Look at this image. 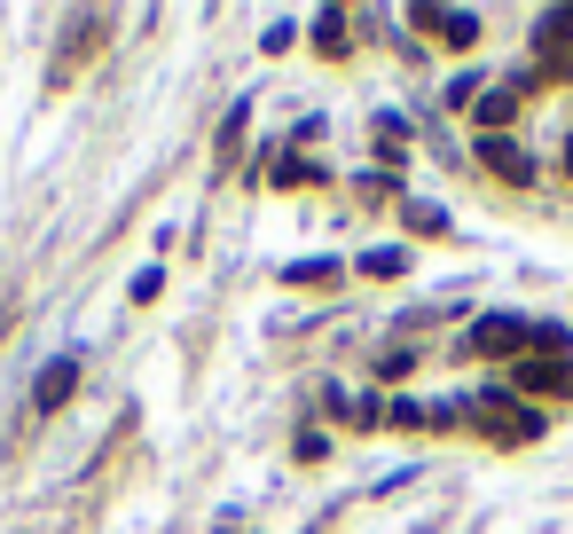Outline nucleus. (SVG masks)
<instances>
[{
  "instance_id": "obj_1",
  "label": "nucleus",
  "mask_w": 573,
  "mask_h": 534,
  "mask_svg": "<svg viewBox=\"0 0 573 534\" xmlns=\"http://www.w3.org/2000/svg\"><path fill=\"white\" fill-rule=\"evenodd\" d=\"M534 339V322H519V315H480V322H471V354H480V361H502V354H519Z\"/></svg>"
},
{
  "instance_id": "obj_2",
  "label": "nucleus",
  "mask_w": 573,
  "mask_h": 534,
  "mask_svg": "<svg viewBox=\"0 0 573 534\" xmlns=\"http://www.w3.org/2000/svg\"><path fill=\"white\" fill-rule=\"evenodd\" d=\"M487 432L502 448L511 441H543V409H534V400H487Z\"/></svg>"
},
{
  "instance_id": "obj_3",
  "label": "nucleus",
  "mask_w": 573,
  "mask_h": 534,
  "mask_svg": "<svg viewBox=\"0 0 573 534\" xmlns=\"http://www.w3.org/2000/svg\"><path fill=\"white\" fill-rule=\"evenodd\" d=\"M480 165H487L495 181H511V189H526V181H534V157L511 142V134H487V142H480Z\"/></svg>"
},
{
  "instance_id": "obj_4",
  "label": "nucleus",
  "mask_w": 573,
  "mask_h": 534,
  "mask_svg": "<svg viewBox=\"0 0 573 534\" xmlns=\"http://www.w3.org/2000/svg\"><path fill=\"white\" fill-rule=\"evenodd\" d=\"M72 393H79V361H72V354H55L48 370H40V385H31V409H40V417H55Z\"/></svg>"
},
{
  "instance_id": "obj_5",
  "label": "nucleus",
  "mask_w": 573,
  "mask_h": 534,
  "mask_svg": "<svg viewBox=\"0 0 573 534\" xmlns=\"http://www.w3.org/2000/svg\"><path fill=\"white\" fill-rule=\"evenodd\" d=\"M519 393H573V354H534V361H519Z\"/></svg>"
},
{
  "instance_id": "obj_6",
  "label": "nucleus",
  "mask_w": 573,
  "mask_h": 534,
  "mask_svg": "<svg viewBox=\"0 0 573 534\" xmlns=\"http://www.w3.org/2000/svg\"><path fill=\"white\" fill-rule=\"evenodd\" d=\"M417 24L424 31H441V48H471V40H480V16H471V9H417Z\"/></svg>"
},
{
  "instance_id": "obj_7",
  "label": "nucleus",
  "mask_w": 573,
  "mask_h": 534,
  "mask_svg": "<svg viewBox=\"0 0 573 534\" xmlns=\"http://www.w3.org/2000/svg\"><path fill=\"white\" fill-rule=\"evenodd\" d=\"M283 283H339V259H298V267H283Z\"/></svg>"
},
{
  "instance_id": "obj_8",
  "label": "nucleus",
  "mask_w": 573,
  "mask_h": 534,
  "mask_svg": "<svg viewBox=\"0 0 573 534\" xmlns=\"http://www.w3.org/2000/svg\"><path fill=\"white\" fill-rule=\"evenodd\" d=\"M315 48H322V55H346V16H339V9L315 16Z\"/></svg>"
},
{
  "instance_id": "obj_9",
  "label": "nucleus",
  "mask_w": 573,
  "mask_h": 534,
  "mask_svg": "<svg viewBox=\"0 0 573 534\" xmlns=\"http://www.w3.org/2000/svg\"><path fill=\"white\" fill-rule=\"evenodd\" d=\"M244 126H252V103H235V111L220 118V157H235V150H244Z\"/></svg>"
},
{
  "instance_id": "obj_10",
  "label": "nucleus",
  "mask_w": 573,
  "mask_h": 534,
  "mask_svg": "<svg viewBox=\"0 0 573 534\" xmlns=\"http://www.w3.org/2000/svg\"><path fill=\"white\" fill-rule=\"evenodd\" d=\"M409 228H417V237H448V213H432V205H409Z\"/></svg>"
},
{
  "instance_id": "obj_11",
  "label": "nucleus",
  "mask_w": 573,
  "mask_h": 534,
  "mask_svg": "<svg viewBox=\"0 0 573 534\" xmlns=\"http://www.w3.org/2000/svg\"><path fill=\"white\" fill-rule=\"evenodd\" d=\"M400 267H409V252H369L361 276H400Z\"/></svg>"
},
{
  "instance_id": "obj_12",
  "label": "nucleus",
  "mask_w": 573,
  "mask_h": 534,
  "mask_svg": "<svg viewBox=\"0 0 573 534\" xmlns=\"http://www.w3.org/2000/svg\"><path fill=\"white\" fill-rule=\"evenodd\" d=\"M409 370H417V354H378V378H385V385H400Z\"/></svg>"
}]
</instances>
